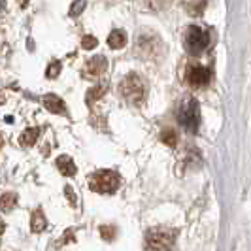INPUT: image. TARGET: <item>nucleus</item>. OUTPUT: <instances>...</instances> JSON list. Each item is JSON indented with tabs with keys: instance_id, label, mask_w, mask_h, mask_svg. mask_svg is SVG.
Segmentation results:
<instances>
[{
	"instance_id": "7ed1b4c3",
	"label": "nucleus",
	"mask_w": 251,
	"mask_h": 251,
	"mask_svg": "<svg viewBox=\"0 0 251 251\" xmlns=\"http://www.w3.org/2000/svg\"><path fill=\"white\" fill-rule=\"evenodd\" d=\"M177 121L187 132L195 134L201 126V106L195 99H185L177 110Z\"/></svg>"
},
{
	"instance_id": "f257e3e1",
	"label": "nucleus",
	"mask_w": 251,
	"mask_h": 251,
	"mask_svg": "<svg viewBox=\"0 0 251 251\" xmlns=\"http://www.w3.org/2000/svg\"><path fill=\"white\" fill-rule=\"evenodd\" d=\"M119 93L128 102L130 106H140L142 102L146 100V83L136 72H130L123 77V81L119 83Z\"/></svg>"
},
{
	"instance_id": "0eeeda50",
	"label": "nucleus",
	"mask_w": 251,
	"mask_h": 251,
	"mask_svg": "<svg viewBox=\"0 0 251 251\" xmlns=\"http://www.w3.org/2000/svg\"><path fill=\"white\" fill-rule=\"evenodd\" d=\"M210 77H212V75H210V70H208L206 66H202V64H191L187 68V72H185L187 83L195 89L206 87V85L210 83Z\"/></svg>"
},
{
	"instance_id": "423d86ee",
	"label": "nucleus",
	"mask_w": 251,
	"mask_h": 251,
	"mask_svg": "<svg viewBox=\"0 0 251 251\" xmlns=\"http://www.w3.org/2000/svg\"><path fill=\"white\" fill-rule=\"evenodd\" d=\"M136 53H138V57L146 59V61L148 59H157L163 53V42L151 32L150 34L144 32L136 42Z\"/></svg>"
},
{
	"instance_id": "412c9836",
	"label": "nucleus",
	"mask_w": 251,
	"mask_h": 251,
	"mask_svg": "<svg viewBox=\"0 0 251 251\" xmlns=\"http://www.w3.org/2000/svg\"><path fill=\"white\" fill-rule=\"evenodd\" d=\"M97 38L95 36H85L83 40H81V48L83 50H93V48H97Z\"/></svg>"
},
{
	"instance_id": "f8f14e48",
	"label": "nucleus",
	"mask_w": 251,
	"mask_h": 251,
	"mask_svg": "<svg viewBox=\"0 0 251 251\" xmlns=\"http://www.w3.org/2000/svg\"><path fill=\"white\" fill-rule=\"evenodd\" d=\"M46 226H48V221H46L44 212L42 210H34L32 217H30V228H32V232H42V230H46Z\"/></svg>"
},
{
	"instance_id": "ddd939ff",
	"label": "nucleus",
	"mask_w": 251,
	"mask_h": 251,
	"mask_svg": "<svg viewBox=\"0 0 251 251\" xmlns=\"http://www.w3.org/2000/svg\"><path fill=\"white\" fill-rule=\"evenodd\" d=\"M15 202H17V197L13 195V193H6V195H2L0 197V210L2 212H12L13 208H15Z\"/></svg>"
},
{
	"instance_id": "a211bd4d",
	"label": "nucleus",
	"mask_w": 251,
	"mask_h": 251,
	"mask_svg": "<svg viewBox=\"0 0 251 251\" xmlns=\"http://www.w3.org/2000/svg\"><path fill=\"white\" fill-rule=\"evenodd\" d=\"M85 6H87V0H75L74 4H72V8H70V15L72 17L81 15V12L85 10Z\"/></svg>"
},
{
	"instance_id": "dca6fc26",
	"label": "nucleus",
	"mask_w": 251,
	"mask_h": 251,
	"mask_svg": "<svg viewBox=\"0 0 251 251\" xmlns=\"http://www.w3.org/2000/svg\"><path fill=\"white\" fill-rule=\"evenodd\" d=\"M161 140H163L166 146H176L177 134L172 130V128H166V130H163V134H161Z\"/></svg>"
},
{
	"instance_id": "9b49d317",
	"label": "nucleus",
	"mask_w": 251,
	"mask_h": 251,
	"mask_svg": "<svg viewBox=\"0 0 251 251\" xmlns=\"http://www.w3.org/2000/svg\"><path fill=\"white\" fill-rule=\"evenodd\" d=\"M126 42H128V36H126L125 30H113L112 34L108 36V46L112 48V50H121V48H125Z\"/></svg>"
},
{
	"instance_id": "aec40b11",
	"label": "nucleus",
	"mask_w": 251,
	"mask_h": 251,
	"mask_svg": "<svg viewBox=\"0 0 251 251\" xmlns=\"http://www.w3.org/2000/svg\"><path fill=\"white\" fill-rule=\"evenodd\" d=\"M150 10H164L172 0H146Z\"/></svg>"
},
{
	"instance_id": "6ab92c4d",
	"label": "nucleus",
	"mask_w": 251,
	"mask_h": 251,
	"mask_svg": "<svg viewBox=\"0 0 251 251\" xmlns=\"http://www.w3.org/2000/svg\"><path fill=\"white\" fill-rule=\"evenodd\" d=\"M100 234H102V238L104 240L112 242L113 236L117 234V230H115V226H112V225H104V226H100Z\"/></svg>"
},
{
	"instance_id": "9d476101",
	"label": "nucleus",
	"mask_w": 251,
	"mask_h": 251,
	"mask_svg": "<svg viewBox=\"0 0 251 251\" xmlns=\"http://www.w3.org/2000/svg\"><path fill=\"white\" fill-rule=\"evenodd\" d=\"M57 168H59V170H61V174L66 176V177L75 176V172H77L74 161H72L68 155H63V157H59V159H57Z\"/></svg>"
},
{
	"instance_id": "6e6552de",
	"label": "nucleus",
	"mask_w": 251,
	"mask_h": 251,
	"mask_svg": "<svg viewBox=\"0 0 251 251\" xmlns=\"http://www.w3.org/2000/svg\"><path fill=\"white\" fill-rule=\"evenodd\" d=\"M106 70H108V59L102 57V55L93 57L87 63V66H85V74H87L89 77H93V79H99Z\"/></svg>"
},
{
	"instance_id": "4468645a",
	"label": "nucleus",
	"mask_w": 251,
	"mask_h": 251,
	"mask_svg": "<svg viewBox=\"0 0 251 251\" xmlns=\"http://www.w3.org/2000/svg\"><path fill=\"white\" fill-rule=\"evenodd\" d=\"M40 136V130L38 128H26L25 132L21 134V146H32Z\"/></svg>"
},
{
	"instance_id": "f3484780",
	"label": "nucleus",
	"mask_w": 251,
	"mask_h": 251,
	"mask_svg": "<svg viewBox=\"0 0 251 251\" xmlns=\"http://www.w3.org/2000/svg\"><path fill=\"white\" fill-rule=\"evenodd\" d=\"M59 74H61V63H59V61H53V63L48 66V70H46V77H48V79H55Z\"/></svg>"
},
{
	"instance_id": "1a4fd4ad",
	"label": "nucleus",
	"mask_w": 251,
	"mask_h": 251,
	"mask_svg": "<svg viewBox=\"0 0 251 251\" xmlns=\"http://www.w3.org/2000/svg\"><path fill=\"white\" fill-rule=\"evenodd\" d=\"M44 106H46V110H50L51 113H59V115H66V106H64L63 99H59L57 95H46L44 97Z\"/></svg>"
},
{
	"instance_id": "2eb2a0df",
	"label": "nucleus",
	"mask_w": 251,
	"mask_h": 251,
	"mask_svg": "<svg viewBox=\"0 0 251 251\" xmlns=\"http://www.w3.org/2000/svg\"><path fill=\"white\" fill-rule=\"evenodd\" d=\"M104 91H106V87H102V85H97V87L89 89L87 99H85L89 106H91V104H95V102L99 100V99H102V97H104Z\"/></svg>"
},
{
	"instance_id": "f03ea898",
	"label": "nucleus",
	"mask_w": 251,
	"mask_h": 251,
	"mask_svg": "<svg viewBox=\"0 0 251 251\" xmlns=\"http://www.w3.org/2000/svg\"><path fill=\"white\" fill-rule=\"evenodd\" d=\"M176 242V234L168 228L163 226H155L146 232V240H144V248L146 251H172Z\"/></svg>"
},
{
	"instance_id": "20e7f679",
	"label": "nucleus",
	"mask_w": 251,
	"mask_h": 251,
	"mask_svg": "<svg viewBox=\"0 0 251 251\" xmlns=\"http://www.w3.org/2000/svg\"><path fill=\"white\" fill-rule=\"evenodd\" d=\"M119 174L113 170H97L91 179H89V187L95 193H102V195H112L119 189Z\"/></svg>"
},
{
	"instance_id": "39448f33",
	"label": "nucleus",
	"mask_w": 251,
	"mask_h": 251,
	"mask_svg": "<svg viewBox=\"0 0 251 251\" xmlns=\"http://www.w3.org/2000/svg\"><path fill=\"white\" fill-rule=\"evenodd\" d=\"M210 46V32L199 25H191L185 30V48L191 55L199 57Z\"/></svg>"
}]
</instances>
